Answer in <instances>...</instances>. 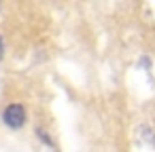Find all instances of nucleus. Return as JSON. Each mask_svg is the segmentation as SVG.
Here are the masks:
<instances>
[{"mask_svg":"<svg viewBox=\"0 0 155 152\" xmlns=\"http://www.w3.org/2000/svg\"><path fill=\"white\" fill-rule=\"evenodd\" d=\"M5 51H7V47H5V36L0 34V61L5 59Z\"/></svg>","mask_w":155,"mask_h":152,"instance_id":"7ed1b4c3","label":"nucleus"},{"mask_svg":"<svg viewBox=\"0 0 155 152\" xmlns=\"http://www.w3.org/2000/svg\"><path fill=\"white\" fill-rule=\"evenodd\" d=\"M0 120H2V125L11 131H19L26 127L28 123V110L21 101H11L5 106L2 114H0Z\"/></svg>","mask_w":155,"mask_h":152,"instance_id":"f257e3e1","label":"nucleus"},{"mask_svg":"<svg viewBox=\"0 0 155 152\" xmlns=\"http://www.w3.org/2000/svg\"><path fill=\"white\" fill-rule=\"evenodd\" d=\"M34 133H36V137L45 144V146H49V148H55L53 146V139H51V135H49V131H45L43 127H34Z\"/></svg>","mask_w":155,"mask_h":152,"instance_id":"f03ea898","label":"nucleus"}]
</instances>
